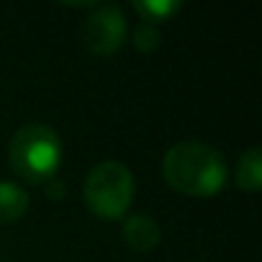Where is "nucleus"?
Instances as JSON below:
<instances>
[{"mask_svg":"<svg viewBox=\"0 0 262 262\" xmlns=\"http://www.w3.org/2000/svg\"><path fill=\"white\" fill-rule=\"evenodd\" d=\"M162 175L172 190L193 198H208L224 190L229 170L216 147L206 142H180L167 149Z\"/></svg>","mask_w":262,"mask_h":262,"instance_id":"nucleus-1","label":"nucleus"},{"mask_svg":"<svg viewBox=\"0 0 262 262\" xmlns=\"http://www.w3.org/2000/svg\"><path fill=\"white\" fill-rule=\"evenodd\" d=\"M8 160L18 178L34 185H47L59 170L62 139L47 123H26L11 139Z\"/></svg>","mask_w":262,"mask_h":262,"instance_id":"nucleus-2","label":"nucleus"},{"mask_svg":"<svg viewBox=\"0 0 262 262\" xmlns=\"http://www.w3.org/2000/svg\"><path fill=\"white\" fill-rule=\"evenodd\" d=\"M82 193L90 213L108 221L121 219L134 201V175L123 162L105 160L88 172Z\"/></svg>","mask_w":262,"mask_h":262,"instance_id":"nucleus-3","label":"nucleus"},{"mask_svg":"<svg viewBox=\"0 0 262 262\" xmlns=\"http://www.w3.org/2000/svg\"><path fill=\"white\" fill-rule=\"evenodd\" d=\"M80 39L90 54L111 57L126 41V18L118 6L95 8L80 26Z\"/></svg>","mask_w":262,"mask_h":262,"instance_id":"nucleus-4","label":"nucleus"},{"mask_svg":"<svg viewBox=\"0 0 262 262\" xmlns=\"http://www.w3.org/2000/svg\"><path fill=\"white\" fill-rule=\"evenodd\" d=\"M123 242L134 249V252H152L160 239H162V231H160V224L147 216V213H134L123 221Z\"/></svg>","mask_w":262,"mask_h":262,"instance_id":"nucleus-5","label":"nucleus"},{"mask_svg":"<svg viewBox=\"0 0 262 262\" xmlns=\"http://www.w3.org/2000/svg\"><path fill=\"white\" fill-rule=\"evenodd\" d=\"M29 203L31 198L21 185L11 180H0V226L18 221L29 211Z\"/></svg>","mask_w":262,"mask_h":262,"instance_id":"nucleus-6","label":"nucleus"},{"mask_svg":"<svg viewBox=\"0 0 262 262\" xmlns=\"http://www.w3.org/2000/svg\"><path fill=\"white\" fill-rule=\"evenodd\" d=\"M236 185L247 193H257L262 188V152L259 147L247 149L236 162Z\"/></svg>","mask_w":262,"mask_h":262,"instance_id":"nucleus-7","label":"nucleus"},{"mask_svg":"<svg viewBox=\"0 0 262 262\" xmlns=\"http://www.w3.org/2000/svg\"><path fill=\"white\" fill-rule=\"evenodd\" d=\"M180 8H183V3H178V0H137V3H134V11H137V13L144 18V24H149V26L172 18Z\"/></svg>","mask_w":262,"mask_h":262,"instance_id":"nucleus-8","label":"nucleus"},{"mask_svg":"<svg viewBox=\"0 0 262 262\" xmlns=\"http://www.w3.org/2000/svg\"><path fill=\"white\" fill-rule=\"evenodd\" d=\"M160 41H162L160 31H157L155 26H149V24H142V26L134 31V49H137V52L149 54V52H155V49L160 47Z\"/></svg>","mask_w":262,"mask_h":262,"instance_id":"nucleus-9","label":"nucleus"}]
</instances>
